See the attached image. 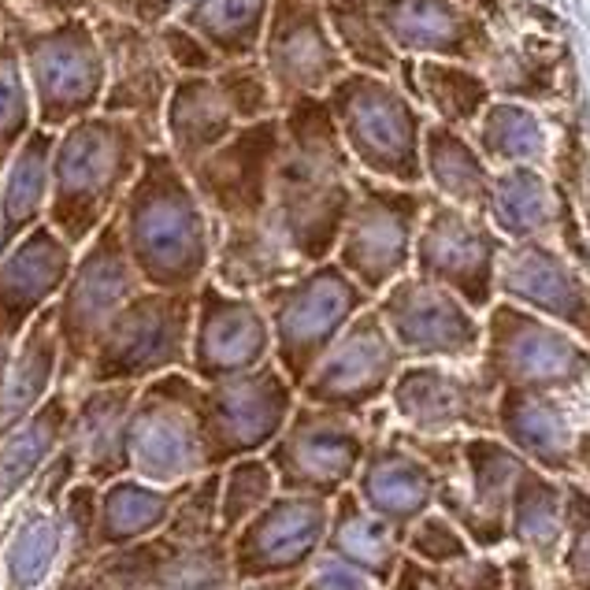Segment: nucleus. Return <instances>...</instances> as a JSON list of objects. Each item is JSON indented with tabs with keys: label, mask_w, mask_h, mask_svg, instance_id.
I'll return each instance as SVG.
<instances>
[{
	"label": "nucleus",
	"mask_w": 590,
	"mask_h": 590,
	"mask_svg": "<svg viewBox=\"0 0 590 590\" xmlns=\"http://www.w3.org/2000/svg\"><path fill=\"white\" fill-rule=\"evenodd\" d=\"M282 149L271 175L268 223L304 271L339 246L350 216V152L323 97H304L279 116Z\"/></svg>",
	"instance_id": "obj_1"
},
{
	"label": "nucleus",
	"mask_w": 590,
	"mask_h": 590,
	"mask_svg": "<svg viewBox=\"0 0 590 590\" xmlns=\"http://www.w3.org/2000/svg\"><path fill=\"white\" fill-rule=\"evenodd\" d=\"M119 216V238L141 287L193 293L212 271V223L164 146L149 149L130 182Z\"/></svg>",
	"instance_id": "obj_2"
},
{
	"label": "nucleus",
	"mask_w": 590,
	"mask_h": 590,
	"mask_svg": "<svg viewBox=\"0 0 590 590\" xmlns=\"http://www.w3.org/2000/svg\"><path fill=\"white\" fill-rule=\"evenodd\" d=\"M149 149H157V141L135 119L97 111L64 127L49 160L45 223L71 249H83L124 205Z\"/></svg>",
	"instance_id": "obj_3"
},
{
	"label": "nucleus",
	"mask_w": 590,
	"mask_h": 590,
	"mask_svg": "<svg viewBox=\"0 0 590 590\" xmlns=\"http://www.w3.org/2000/svg\"><path fill=\"white\" fill-rule=\"evenodd\" d=\"M23 78L34 100V124L60 135L86 116H97L105 97V56L94 19H53L37 23L12 12L4 19Z\"/></svg>",
	"instance_id": "obj_4"
},
{
	"label": "nucleus",
	"mask_w": 590,
	"mask_h": 590,
	"mask_svg": "<svg viewBox=\"0 0 590 590\" xmlns=\"http://www.w3.org/2000/svg\"><path fill=\"white\" fill-rule=\"evenodd\" d=\"M323 100L345 152L357 157V164L383 179H420V116L390 78L345 71Z\"/></svg>",
	"instance_id": "obj_5"
},
{
	"label": "nucleus",
	"mask_w": 590,
	"mask_h": 590,
	"mask_svg": "<svg viewBox=\"0 0 590 590\" xmlns=\"http://www.w3.org/2000/svg\"><path fill=\"white\" fill-rule=\"evenodd\" d=\"M60 293L64 298L56 304V339L67 350V368L89 364L111 317L141 293V279L119 238V216H111L78 249V260Z\"/></svg>",
	"instance_id": "obj_6"
},
{
	"label": "nucleus",
	"mask_w": 590,
	"mask_h": 590,
	"mask_svg": "<svg viewBox=\"0 0 590 590\" xmlns=\"http://www.w3.org/2000/svg\"><path fill=\"white\" fill-rule=\"evenodd\" d=\"M193 320V293L141 290L111 317L100 334L89 379L130 383L149 372L175 368L186 357V328Z\"/></svg>",
	"instance_id": "obj_7"
},
{
	"label": "nucleus",
	"mask_w": 590,
	"mask_h": 590,
	"mask_svg": "<svg viewBox=\"0 0 590 590\" xmlns=\"http://www.w3.org/2000/svg\"><path fill=\"white\" fill-rule=\"evenodd\" d=\"M282 149V124L279 116L260 119V124L238 127L212 149L197 168H190V186L208 212L212 230L257 223L268 212L271 201V175L279 164Z\"/></svg>",
	"instance_id": "obj_8"
},
{
	"label": "nucleus",
	"mask_w": 590,
	"mask_h": 590,
	"mask_svg": "<svg viewBox=\"0 0 590 590\" xmlns=\"http://www.w3.org/2000/svg\"><path fill=\"white\" fill-rule=\"evenodd\" d=\"M357 287L331 264H312L309 271L257 293L264 320L275 323L279 361L293 383H301L304 372L320 361L334 328L357 309Z\"/></svg>",
	"instance_id": "obj_9"
},
{
	"label": "nucleus",
	"mask_w": 590,
	"mask_h": 590,
	"mask_svg": "<svg viewBox=\"0 0 590 590\" xmlns=\"http://www.w3.org/2000/svg\"><path fill=\"white\" fill-rule=\"evenodd\" d=\"M257 56L279 105V116L304 97H323L345 75L320 0H271Z\"/></svg>",
	"instance_id": "obj_10"
},
{
	"label": "nucleus",
	"mask_w": 590,
	"mask_h": 590,
	"mask_svg": "<svg viewBox=\"0 0 590 590\" xmlns=\"http://www.w3.org/2000/svg\"><path fill=\"white\" fill-rule=\"evenodd\" d=\"M197 394L186 379L171 375L135 401L127 420V457L146 480L179 483L208 468Z\"/></svg>",
	"instance_id": "obj_11"
},
{
	"label": "nucleus",
	"mask_w": 590,
	"mask_h": 590,
	"mask_svg": "<svg viewBox=\"0 0 590 590\" xmlns=\"http://www.w3.org/2000/svg\"><path fill=\"white\" fill-rule=\"evenodd\" d=\"M94 30L100 42V56H105L100 116L135 119L157 146H164L160 119H164L171 86H175V71L168 67L152 30L116 15H97Z\"/></svg>",
	"instance_id": "obj_12"
},
{
	"label": "nucleus",
	"mask_w": 590,
	"mask_h": 590,
	"mask_svg": "<svg viewBox=\"0 0 590 590\" xmlns=\"http://www.w3.org/2000/svg\"><path fill=\"white\" fill-rule=\"evenodd\" d=\"M197 405L212 468L223 464L227 457L260 450L279 431L282 416L290 409V386L275 372L260 368L249 375H234V379L212 386V390H201Z\"/></svg>",
	"instance_id": "obj_13"
},
{
	"label": "nucleus",
	"mask_w": 590,
	"mask_h": 590,
	"mask_svg": "<svg viewBox=\"0 0 590 590\" xmlns=\"http://www.w3.org/2000/svg\"><path fill=\"white\" fill-rule=\"evenodd\" d=\"M416 208L420 205L412 193L386 190L361 179L339 234L345 271H353L368 287H383L405 264Z\"/></svg>",
	"instance_id": "obj_14"
},
{
	"label": "nucleus",
	"mask_w": 590,
	"mask_h": 590,
	"mask_svg": "<svg viewBox=\"0 0 590 590\" xmlns=\"http://www.w3.org/2000/svg\"><path fill=\"white\" fill-rule=\"evenodd\" d=\"M197 339H193V372L201 379H230L249 372L268 353V328L257 298L230 293L212 279L193 293Z\"/></svg>",
	"instance_id": "obj_15"
},
{
	"label": "nucleus",
	"mask_w": 590,
	"mask_h": 590,
	"mask_svg": "<svg viewBox=\"0 0 590 590\" xmlns=\"http://www.w3.org/2000/svg\"><path fill=\"white\" fill-rule=\"evenodd\" d=\"M71 268H75V249L49 223L15 242L0 257V331L8 339H19L23 323L37 317L53 293L64 290Z\"/></svg>",
	"instance_id": "obj_16"
},
{
	"label": "nucleus",
	"mask_w": 590,
	"mask_h": 590,
	"mask_svg": "<svg viewBox=\"0 0 590 590\" xmlns=\"http://www.w3.org/2000/svg\"><path fill=\"white\" fill-rule=\"evenodd\" d=\"M323 532L320 502H275L253 516L234 543L230 568L238 579H264L298 568L317 549Z\"/></svg>",
	"instance_id": "obj_17"
},
{
	"label": "nucleus",
	"mask_w": 590,
	"mask_h": 590,
	"mask_svg": "<svg viewBox=\"0 0 590 590\" xmlns=\"http://www.w3.org/2000/svg\"><path fill=\"white\" fill-rule=\"evenodd\" d=\"M234 130H238V124L223 105L212 75L175 78L164 105V119H160V135H164V149L182 171L197 168Z\"/></svg>",
	"instance_id": "obj_18"
},
{
	"label": "nucleus",
	"mask_w": 590,
	"mask_h": 590,
	"mask_svg": "<svg viewBox=\"0 0 590 590\" xmlns=\"http://www.w3.org/2000/svg\"><path fill=\"white\" fill-rule=\"evenodd\" d=\"M357 442L339 423L301 412L271 453V464L282 472V483L293 491H331L350 472Z\"/></svg>",
	"instance_id": "obj_19"
},
{
	"label": "nucleus",
	"mask_w": 590,
	"mask_h": 590,
	"mask_svg": "<svg viewBox=\"0 0 590 590\" xmlns=\"http://www.w3.org/2000/svg\"><path fill=\"white\" fill-rule=\"evenodd\" d=\"M56 135L34 127L0 171V257L45 223L49 208V160Z\"/></svg>",
	"instance_id": "obj_20"
},
{
	"label": "nucleus",
	"mask_w": 590,
	"mask_h": 590,
	"mask_svg": "<svg viewBox=\"0 0 590 590\" xmlns=\"http://www.w3.org/2000/svg\"><path fill=\"white\" fill-rule=\"evenodd\" d=\"M135 401L130 386L94 390L75 416V461L83 457L94 480H116L130 464L127 457V405Z\"/></svg>",
	"instance_id": "obj_21"
},
{
	"label": "nucleus",
	"mask_w": 590,
	"mask_h": 590,
	"mask_svg": "<svg viewBox=\"0 0 590 590\" xmlns=\"http://www.w3.org/2000/svg\"><path fill=\"white\" fill-rule=\"evenodd\" d=\"M271 0H193L182 4L175 19L216 49L219 60L257 56Z\"/></svg>",
	"instance_id": "obj_22"
},
{
	"label": "nucleus",
	"mask_w": 590,
	"mask_h": 590,
	"mask_svg": "<svg viewBox=\"0 0 590 590\" xmlns=\"http://www.w3.org/2000/svg\"><path fill=\"white\" fill-rule=\"evenodd\" d=\"M320 8L345 67L379 78L394 75L401 56L386 42L379 15H375V0H320Z\"/></svg>",
	"instance_id": "obj_23"
},
{
	"label": "nucleus",
	"mask_w": 590,
	"mask_h": 590,
	"mask_svg": "<svg viewBox=\"0 0 590 590\" xmlns=\"http://www.w3.org/2000/svg\"><path fill=\"white\" fill-rule=\"evenodd\" d=\"M53 320H56V309L37 312V328L26 334L23 353L15 357L8 383H0V439L26 420V412L42 401L45 386H49V379H53L56 334L49 331V323Z\"/></svg>",
	"instance_id": "obj_24"
},
{
	"label": "nucleus",
	"mask_w": 590,
	"mask_h": 590,
	"mask_svg": "<svg viewBox=\"0 0 590 590\" xmlns=\"http://www.w3.org/2000/svg\"><path fill=\"white\" fill-rule=\"evenodd\" d=\"M386 372V353L379 334L368 328H361V334H353L331 357V364L323 368L317 379L309 383V398L312 401H328V405H357L364 394H372V386H379Z\"/></svg>",
	"instance_id": "obj_25"
},
{
	"label": "nucleus",
	"mask_w": 590,
	"mask_h": 590,
	"mask_svg": "<svg viewBox=\"0 0 590 590\" xmlns=\"http://www.w3.org/2000/svg\"><path fill=\"white\" fill-rule=\"evenodd\" d=\"M182 491L160 494L149 491V486L138 483H116L108 486V494L100 497V513H97V527H94V543L100 546H127L135 538L157 532L160 524L171 521L175 513Z\"/></svg>",
	"instance_id": "obj_26"
},
{
	"label": "nucleus",
	"mask_w": 590,
	"mask_h": 590,
	"mask_svg": "<svg viewBox=\"0 0 590 590\" xmlns=\"http://www.w3.org/2000/svg\"><path fill=\"white\" fill-rule=\"evenodd\" d=\"M216 83L223 105L234 116L238 127L260 124V119L279 116V105H275L268 71H264L260 56H246V60H223V67L212 75Z\"/></svg>",
	"instance_id": "obj_27"
},
{
	"label": "nucleus",
	"mask_w": 590,
	"mask_h": 590,
	"mask_svg": "<svg viewBox=\"0 0 590 590\" xmlns=\"http://www.w3.org/2000/svg\"><path fill=\"white\" fill-rule=\"evenodd\" d=\"M34 127V100H30L23 64H19L8 30L0 26V171Z\"/></svg>",
	"instance_id": "obj_28"
},
{
	"label": "nucleus",
	"mask_w": 590,
	"mask_h": 590,
	"mask_svg": "<svg viewBox=\"0 0 590 590\" xmlns=\"http://www.w3.org/2000/svg\"><path fill=\"white\" fill-rule=\"evenodd\" d=\"M227 568L230 561L223 538H208L201 546H179L152 590H227Z\"/></svg>",
	"instance_id": "obj_29"
},
{
	"label": "nucleus",
	"mask_w": 590,
	"mask_h": 590,
	"mask_svg": "<svg viewBox=\"0 0 590 590\" xmlns=\"http://www.w3.org/2000/svg\"><path fill=\"white\" fill-rule=\"evenodd\" d=\"M179 549V543L171 538H157V543L135 546V549H116L105 561H97V576L105 590H149L164 572V565L171 561V554Z\"/></svg>",
	"instance_id": "obj_30"
},
{
	"label": "nucleus",
	"mask_w": 590,
	"mask_h": 590,
	"mask_svg": "<svg viewBox=\"0 0 590 590\" xmlns=\"http://www.w3.org/2000/svg\"><path fill=\"white\" fill-rule=\"evenodd\" d=\"M271 494V472L264 461H238L230 468L227 475V486H223V497H219V538H227L230 532H238L242 524L249 521V516H257L264 502H268Z\"/></svg>",
	"instance_id": "obj_31"
},
{
	"label": "nucleus",
	"mask_w": 590,
	"mask_h": 590,
	"mask_svg": "<svg viewBox=\"0 0 590 590\" xmlns=\"http://www.w3.org/2000/svg\"><path fill=\"white\" fill-rule=\"evenodd\" d=\"M152 37H157L160 53H164L168 67L175 71V78H193V75H216L223 67V60L216 56L205 37H197L190 26H182L179 19H168V23L152 26Z\"/></svg>",
	"instance_id": "obj_32"
},
{
	"label": "nucleus",
	"mask_w": 590,
	"mask_h": 590,
	"mask_svg": "<svg viewBox=\"0 0 590 590\" xmlns=\"http://www.w3.org/2000/svg\"><path fill=\"white\" fill-rule=\"evenodd\" d=\"M216 480L219 475H205V483L193 491L186 502H182L168 521V538L179 546H201L208 543L212 532H216V516L219 505L212 502L216 497Z\"/></svg>",
	"instance_id": "obj_33"
},
{
	"label": "nucleus",
	"mask_w": 590,
	"mask_h": 590,
	"mask_svg": "<svg viewBox=\"0 0 590 590\" xmlns=\"http://www.w3.org/2000/svg\"><path fill=\"white\" fill-rule=\"evenodd\" d=\"M60 538H56V527L49 521H34L26 527L23 543L15 546V557H12V583L15 587H30L37 576L45 572L49 561H53Z\"/></svg>",
	"instance_id": "obj_34"
},
{
	"label": "nucleus",
	"mask_w": 590,
	"mask_h": 590,
	"mask_svg": "<svg viewBox=\"0 0 590 590\" xmlns=\"http://www.w3.org/2000/svg\"><path fill=\"white\" fill-rule=\"evenodd\" d=\"M175 12H179L175 0H100V15H116L149 30L175 19Z\"/></svg>",
	"instance_id": "obj_35"
},
{
	"label": "nucleus",
	"mask_w": 590,
	"mask_h": 590,
	"mask_svg": "<svg viewBox=\"0 0 590 590\" xmlns=\"http://www.w3.org/2000/svg\"><path fill=\"white\" fill-rule=\"evenodd\" d=\"M12 12L37 19V23H53V19H97L100 15V0H8Z\"/></svg>",
	"instance_id": "obj_36"
},
{
	"label": "nucleus",
	"mask_w": 590,
	"mask_h": 590,
	"mask_svg": "<svg viewBox=\"0 0 590 590\" xmlns=\"http://www.w3.org/2000/svg\"><path fill=\"white\" fill-rule=\"evenodd\" d=\"M8 342H12V339H8V334L0 331V375H4V350H8Z\"/></svg>",
	"instance_id": "obj_37"
},
{
	"label": "nucleus",
	"mask_w": 590,
	"mask_h": 590,
	"mask_svg": "<svg viewBox=\"0 0 590 590\" xmlns=\"http://www.w3.org/2000/svg\"><path fill=\"white\" fill-rule=\"evenodd\" d=\"M8 15H12V4H8V0H0V26H4Z\"/></svg>",
	"instance_id": "obj_38"
},
{
	"label": "nucleus",
	"mask_w": 590,
	"mask_h": 590,
	"mask_svg": "<svg viewBox=\"0 0 590 590\" xmlns=\"http://www.w3.org/2000/svg\"><path fill=\"white\" fill-rule=\"evenodd\" d=\"M75 590H105V587H100V583H89V579H83V583H78Z\"/></svg>",
	"instance_id": "obj_39"
},
{
	"label": "nucleus",
	"mask_w": 590,
	"mask_h": 590,
	"mask_svg": "<svg viewBox=\"0 0 590 590\" xmlns=\"http://www.w3.org/2000/svg\"><path fill=\"white\" fill-rule=\"evenodd\" d=\"M253 590H290V587H287V583H271V587L260 583V587H253Z\"/></svg>",
	"instance_id": "obj_40"
},
{
	"label": "nucleus",
	"mask_w": 590,
	"mask_h": 590,
	"mask_svg": "<svg viewBox=\"0 0 590 590\" xmlns=\"http://www.w3.org/2000/svg\"><path fill=\"white\" fill-rule=\"evenodd\" d=\"M175 4H179V8H182V4H193V0H175Z\"/></svg>",
	"instance_id": "obj_41"
}]
</instances>
